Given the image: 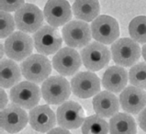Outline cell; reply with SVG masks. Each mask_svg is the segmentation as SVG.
Segmentation results:
<instances>
[{"label": "cell", "instance_id": "1", "mask_svg": "<svg viewBox=\"0 0 146 134\" xmlns=\"http://www.w3.org/2000/svg\"><path fill=\"white\" fill-rule=\"evenodd\" d=\"M21 73L28 81L34 84L43 83L52 73V64L42 54H32L22 64Z\"/></svg>", "mask_w": 146, "mask_h": 134}, {"label": "cell", "instance_id": "2", "mask_svg": "<svg viewBox=\"0 0 146 134\" xmlns=\"http://www.w3.org/2000/svg\"><path fill=\"white\" fill-rule=\"evenodd\" d=\"M141 48L135 40L130 38H122L111 46L112 58L116 64L124 67H132L141 57Z\"/></svg>", "mask_w": 146, "mask_h": 134}, {"label": "cell", "instance_id": "3", "mask_svg": "<svg viewBox=\"0 0 146 134\" xmlns=\"http://www.w3.org/2000/svg\"><path fill=\"white\" fill-rule=\"evenodd\" d=\"M71 84L62 76H51L41 86V95L50 105H62L71 95Z\"/></svg>", "mask_w": 146, "mask_h": 134}, {"label": "cell", "instance_id": "4", "mask_svg": "<svg viewBox=\"0 0 146 134\" xmlns=\"http://www.w3.org/2000/svg\"><path fill=\"white\" fill-rule=\"evenodd\" d=\"M41 96V89L36 84L24 81L20 82L10 89L9 97L13 104L19 107L32 109L39 104Z\"/></svg>", "mask_w": 146, "mask_h": 134}, {"label": "cell", "instance_id": "5", "mask_svg": "<svg viewBox=\"0 0 146 134\" xmlns=\"http://www.w3.org/2000/svg\"><path fill=\"white\" fill-rule=\"evenodd\" d=\"M5 52L11 60L20 62L31 56L34 41L23 31H16L6 40Z\"/></svg>", "mask_w": 146, "mask_h": 134}, {"label": "cell", "instance_id": "6", "mask_svg": "<svg viewBox=\"0 0 146 134\" xmlns=\"http://www.w3.org/2000/svg\"><path fill=\"white\" fill-rule=\"evenodd\" d=\"M91 32L94 39L102 44H113L119 36L118 21L110 16H98L91 23Z\"/></svg>", "mask_w": 146, "mask_h": 134}, {"label": "cell", "instance_id": "7", "mask_svg": "<svg viewBox=\"0 0 146 134\" xmlns=\"http://www.w3.org/2000/svg\"><path fill=\"white\" fill-rule=\"evenodd\" d=\"M43 16L37 6L33 4H25L15 13L16 27L23 32H37L43 24Z\"/></svg>", "mask_w": 146, "mask_h": 134}, {"label": "cell", "instance_id": "8", "mask_svg": "<svg viewBox=\"0 0 146 134\" xmlns=\"http://www.w3.org/2000/svg\"><path fill=\"white\" fill-rule=\"evenodd\" d=\"M64 42L71 48H83L89 44L92 32L91 27L85 21L72 20L62 30Z\"/></svg>", "mask_w": 146, "mask_h": 134}, {"label": "cell", "instance_id": "9", "mask_svg": "<svg viewBox=\"0 0 146 134\" xmlns=\"http://www.w3.org/2000/svg\"><path fill=\"white\" fill-rule=\"evenodd\" d=\"M35 49L42 55H51L60 51L62 39L59 31L52 26H43L33 36Z\"/></svg>", "mask_w": 146, "mask_h": 134}, {"label": "cell", "instance_id": "10", "mask_svg": "<svg viewBox=\"0 0 146 134\" xmlns=\"http://www.w3.org/2000/svg\"><path fill=\"white\" fill-rule=\"evenodd\" d=\"M81 58L86 69L97 72L108 64L110 61V52L105 44L95 41L82 50Z\"/></svg>", "mask_w": 146, "mask_h": 134}, {"label": "cell", "instance_id": "11", "mask_svg": "<svg viewBox=\"0 0 146 134\" xmlns=\"http://www.w3.org/2000/svg\"><path fill=\"white\" fill-rule=\"evenodd\" d=\"M57 123L66 129H76L85 121V113L81 105L74 101H66L57 108Z\"/></svg>", "mask_w": 146, "mask_h": 134}, {"label": "cell", "instance_id": "12", "mask_svg": "<svg viewBox=\"0 0 146 134\" xmlns=\"http://www.w3.org/2000/svg\"><path fill=\"white\" fill-rule=\"evenodd\" d=\"M100 79L94 73L81 72L71 80V89L74 95L80 98H89L100 91Z\"/></svg>", "mask_w": 146, "mask_h": 134}, {"label": "cell", "instance_id": "13", "mask_svg": "<svg viewBox=\"0 0 146 134\" xmlns=\"http://www.w3.org/2000/svg\"><path fill=\"white\" fill-rule=\"evenodd\" d=\"M82 64V58L73 48L61 49L52 58V66L57 73L64 76H71L76 74Z\"/></svg>", "mask_w": 146, "mask_h": 134}, {"label": "cell", "instance_id": "14", "mask_svg": "<svg viewBox=\"0 0 146 134\" xmlns=\"http://www.w3.org/2000/svg\"><path fill=\"white\" fill-rule=\"evenodd\" d=\"M28 121L29 118L26 111L15 104L9 105L0 113L1 128L9 133H18L22 131L28 124Z\"/></svg>", "mask_w": 146, "mask_h": 134}, {"label": "cell", "instance_id": "15", "mask_svg": "<svg viewBox=\"0 0 146 134\" xmlns=\"http://www.w3.org/2000/svg\"><path fill=\"white\" fill-rule=\"evenodd\" d=\"M46 21L52 27H60L70 22L72 9L67 0H48L43 9Z\"/></svg>", "mask_w": 146, "mask_h": 134}, {"label": "cell", "instance_id": "16", "mask_svg": "<svg viewBox=\"0 0 146 134\" xmlns=\"http://www.w3.org/2000/svg\"><path fill=\"white\" fill-rule=\"evenodd\" d=\"M29 122L33 129L39 132H49L57 122L56 115L47 105L37 106L29 114Z\"/></svg>", "mask_w": 146, "mask_h": 134}, {"label": "cell", "instance_id": "17", "mask_svg": "<svg viewBox=\"0 0 146 134\" xmlns=\"http://www.w3.org/2000/svg\"><path fill=\"white\" fill-rule=\"evenodd\" d=\"M119 103L125 112L136 115L146 107V93L143 89L130 86L119 95Z\"/></svg>", "mask_w": 146, "mask_h": 134}, {"label": "cell", "instance_id": "18", "mask_svg": "<svg viewBox=\"0 0 146 134\" xmlns=\"http://www.w3.org/2000/svg\"><path fill=\"white\" fill-rule=\"evenodd\" d=\"M93 108L101 118H110L119 113V101L110 91H101L93 98Z\"/></svg>", "mask_w": 146, "mask_h": 134}, {"label": "cell", "instance_id": "19", "mask_svg": "<svg viewBox=\"0 0 146 134\" xmlns=\"http://www.w3.org/2000/svg\"><path fill=\"white\" fill-rule=\"evenodd\" d=\"M128 72L122 66H110L104 73L102 86L111 93H119L126 88Z\"/></svg>", "mask_w": 146, "mask_h": 134}, {"label": "cell", "instance_id": "20", "mask_svg": "<svg viewBox=\"0 0 146 134\" xmlns=\"http://www.w3.org/2000/svg\"><path fill=\"white\" fill-rule=\"evenodd\" d=\"M21 68L11 59H5L0 64V85L2 88H10L21 80Z\"/></svg>", "mask_w": 146, "mask_h": 134}, {"label": "cell", "instance_id": "21", "mask_svg": "<svg viewBox=\"0 0 146 134\" xmlns=\"http://www.w3.org/2000/svg\"><path fill=\"white\" fill-rule=\"evenodd\" d=\"M100 6L98 0H74L73 14L85 22L93 21L98 17Z\"/></svg>", "mask_w": 146, "mask_h": 134}, {"label": "cell", "instance_id": "22", "mask_svg": "<svg viewBox=\"0 0 146 134\" xmlns=\"http://www.w3.org/2000/svg\"><path fill=\"white\" fill-rule=\"evenodd\" d=\"M110 134H136L137 125L134 119L127 113H117L110 120Z\"/></svg>", "mask_w": 146, "mask_h": 134}, {"label": "cell", "instance_id": "23", "mask_svg": "<svg viewBox=\"0 0 146 134\" xmlns=\"http://www.w3.org/2000/svg\"><path fill=\"white\" fill-rule=\"evenodd\" d=\"M108 131L110 125L98 115L87 117L82 125L83 134H108Z\"/></svg>", "mask_w": 146, "mask_h": 134}, {"label": "cell", "instance_id": "24", "mask_svg": "<svg viewBox=\"0 0 146 134\" xmlns=\"http://www.w3.org/2000/svg\"><path fill=\"white\" fill-rule=\"evenodd\" d=\"M131 38L138 43H146V17L139 16L129 24Z\"/></svg>", "mask_w": 146, "mask_h": 134}, {"label": "cell", "instance_id": "25", "mask_svg": "<svg viewBox=\"0 0 146 134\" xmlns=\"http://www.w3.org/2000/svg\"><path fill=\"white\" fill-rule=\"evenodd\" d=\"M129 81L133 86L146 90V62L133 65L129 72Z\"/></svg>", "mask_w": 146, "mask_h": 134}, {"label": "cell", "instance_id": "26", "mask_svg": "<svg viewBox=\"0 0 146 134\" xmlns=\"http://www.w3.org/2000/svg\"><path fill=\"white\" fill-rule=\"evenodd\" d=\"M15 19H13L8 12L1 11L0 13V35L1 38H8L14 33L15 30Z\"/></svg>", "mask_w": 146, "mask_h": 134}, {"label": "cell", "instance_id": "27", "mask_svg": "<svg viewBox=\"0 0 146 134\" xmlns=\"http://www.w3.org/2000/svg\"><path fill=\"white\" fill-rule=\"evenodd\" d=\"M25 0H0L1 10L5 12L18 11L25 5Z\"/></svg>", "mask_w": 146, "mask_h": 134}, {"label": "cell", "instance_id": "28", "mask_svg": "<svg viewBox=\"0 0 146 134\" xmlns=\"http://www.w3.org/2000/svg\"><path fill=\"white\" fill-rule=\"evenodd\" d=\"M138 122L140 128L146 132V107L141 111L138 116Z\"/></svg>", "mask_w": 146, "mask_h": 134}, {"label": "cell", "instance_id": "29", "mask_svg": "<svg viewBox=\"0 0 146 134\" xmlns=\"http://www.w3.org/2000/svg\"><path fill=\"white\" fill-rule=\"evenodd\" d=\"M47 134H71V132L68 129H64V128H54L52 131H50Z\"/></svg>", "mask_w": 146, "mask_h": 134}, {"label": "cell", "instance_id": "30", "mask_svg": "<svg viewBox=\"0 0 146 134\" xmlns=\"http://www.w3.org/2000/svg\"><path fill=\"white\" fill-rule=\"evenodd\" d=\"M7 104V94L5 93V91L2 88L1 89V109H4L6 108V105Z\"/></svg>", "mask_w": 146, "mask_h": 134}, {"label": "cell", "instance_id": "31", "mask_svg": "<svg viewBox=\"0 0 146 134\" xmlns=\"http://www.w3.org/2000/svg\"><path fill=\"white\" fill-rule=\"evenodd\" d=\"M141 54H143V57L144 61L146 62V43L143 46V49H141Z\"/></svg>", "mask_w": 146, "mask_h": 134}, {"label": "cell", "instance_id": "32", "mask_svg": "<svg viewBox=\"0 0 146 134\" xmlns=\"http://www.w3.org/2000/svg\"><path fill=\"white\" fill-rule=\"evenodd\" d=\"M5 52V45L3 43H1V58L3 57V53Z\"/></svg>", "mask_w": 146, "mask_h": 134}]
</instances>
